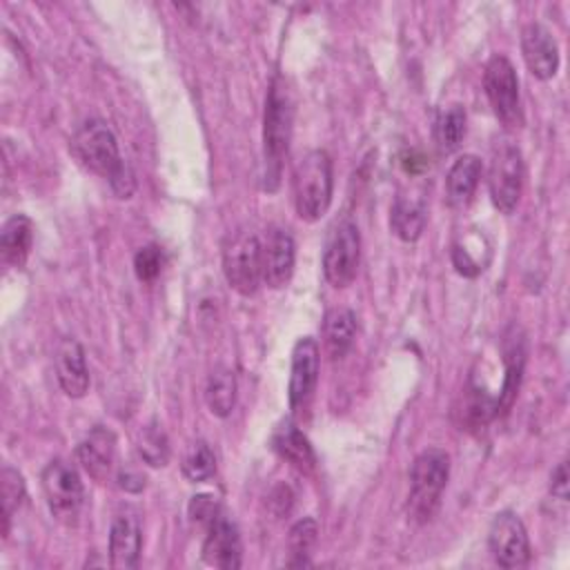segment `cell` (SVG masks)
I'll list each match as a JSON object with an SVG mask.
<instances>
[{
	"label": "cell",
	"instance_id": "obj_32",
	"mask_svg": "<svg viewBox=\"0 0 570 570\" xmlns=\"http://www.w3.org/2000/svg\"><path fill=\"white\" fill-rule=\"evenodd\" d=\"M452 261H454V267L463 276H476L483 269L476 261H472V256H470V252L465 247H454L452 249Z\"/></svg>",
	"mask_w": 570,
	"mask_h": 570
},
{
	"label": "cell",
	"instance_id": "obj_13",
	"mask_svg": "<svg viewBox=\"0 0 570 570\" xmlns=\"http://www.w3.org/2000/svg\"><path fill=\"white\" fill-rule=\"evenodd\" d=\"M318 381V343L312 336H303L296 341L292 350V370H289V405L298 410L305 405Z\"/></svg>",
	"mask_w": 570,
	"mask_h": 570
},
{
	"label": "cell",
	"instance_id": "obj_11",
	"mask_svg": "<svg viewBox=\"0 0 570 570\" xmlns=\"http://www.w3.org/2000/svg\"><path fill=\"white\" fill-rule=\"evenodd\" d=\"M207 534L203 541V559L209 566L223 568V570H234L240 568L243 559V546H240V534L238 528L232 519H227L223 512H218L207 525Z\"/></svg>",
	"mask_w": 570,
	"mask_h": 570
},
{
	"label": "cell",
	"instance_id": "obj_14",
	"mask_svg": "<svg viewBox=\"0 0 570 570\" xmlns=\"http://www.w3.org/2000/svg\"><path fill=\"white\" fill-rule=\"evenodd\" d=\"M140 519L134 510L125 508L111 521L109 530V561L118 570H131L138 566L140 559Z\"/></svg>",
	"mask_w": 570,
	"mask_h": 570
},
{
	"label": "cell",
	"instance_id": "obj_30",
	"mask_svg": "<svg viewBox=\"0 0 570 570\" xmlns=\"http://www.w3.org/2000/svg\"><path fill=\"white\" fill-rule=\"evenodd\" d=\"M218 512H220V508L214 501V497H209V494H198V497H191V501H189V517L200 525H207Z\"/></svg>",
	"mask_w": 570,
	"mask_h": 570
},
{
	"label": "cell",
	"instance_id": "obj_29",
	"mask_svg": "<svg viewBox=\"0 0 570 570\" xmlns=\"http://www.w3.org/2000/svg\"><path fill=\"white\" fill-rule=\"evenodd\" d=\"M163 267V252L156 245L140 247L134 256V269L140 281H154Z\"/></svg>",
	"mask_w": 570,
	"mask_h": 570
},
{
	"label": "cell",
	"instance_id": "obj_25",
	"mask_svg": "<svg viewBox=\"0 0 570 570\" xmlns=\"http://www.w3.org/2000/svg\"><path fill=\"white\" fill-rule=\"evenodd\" d=\"M316 537H318V525L312 517H305L289 528V534H287V548L292 557L289 566L301 568L309 563V552L316 543Z\"/></svg>",
	"mask_w": 570,
	"mask_h": 570
},
{
	"label": "cell",
	"instance_id": "obj_23",
	"mask_svg": "<svg viewBox=\"0 0 570 570\" xmlns=\"http://www.w3.org/2000/svg\"><path fill=\"white\" fill-rule=\"evenodd\" d=\"M205 401L212 414L216 416H227L234 410L236 403V376L227 367H216L205 387Z\"/></svg>",
	"mask_w": 570,
	"mask_h": 570
},
{
	"label": "cell",
	"instance_id": "obj_16",
	"mask_svg": "<svg viewBox=\"0 0 570 570\" xmlns=\"http://www.w3.org/2000/svg\"><path fill=\"white\" fill-rule=\"evenodd\" d=\"M78 461L82 470L96 479L105 481L111 474L114 461H116V436L111 430L96 425L76 448Z\"/></svg>",
	"mask_w": 570,
	"mask_h": 570
},
{
	"label": "cell",
	"instance_id": "obj_8",
	"mask_svg": "<svg viewBox=\"0 0 570 570\" xmlns=\"http://www.w3.org/2000/svg\"><path fill=\"white\" fill-rule=\"evenodd\" d=\"M223 274L238 294L252 296L263 281L261 272V240L249 234H236L229 238L223 252Z\"/></svg>",
	"mask_w": 570,
	"mask_h": 570
},
{
	"label": "cell",
	"instance_id": "obj_20",
	"mask_svg": "<svg viewBox=\"0 0 570 570\" xmlns=\"http://www.w3.org/2000/svg\"><path fill=\"white\" fill-rule=\"evenodd\" d=\"M31 240H33V225L24 214H13L0 232V252H2V261L13 265V267H22L29 249H31Z\"/></svg>",
	"mask_w": 570,
	"mask_h": 570
},
{
	"label": "cell",
	"instance_id": "obj_7",
	"mask_svg": "<svg viewBox=\"0 0 570 570\" xmlns=\"http://www.w3.org/2000/svg\"><path fill=\"white\" fill-rule=\"evenodd\" d=\"M361 258V236L352 220H338L325 240L323 274L334 287H345L354 281Z\"/></svg>",
	"mask_w": 570,
	"mask_h": 570
},
{
	"label": "cell",
	"instance_id": "obj_22",
	"mask_svg": "<svg viewBox=\"0 0 570 570\" xmlns=\"http://www.w3.org/2000/svg\"><path fill=\"white\" fill-rule=\"evenodd\" d=\"M356 334V316L347 307H332L323 318L325 350L332 358L345 356Z\"/></svg>",
	"mask_w": 570,
	"mask_h": 570
},
{
	"label": "cell",
	"instance_id": "obj_21",
	"mask_svg": "<svg viewBox=\"0 0 570 570\" xmlns=\"http://www.w3.org/2000/svg\"><path fill=\"white\" fill-rule=\"evenodd\" d=\"M272 445L274 450L287 461L292 463L296 470L301 472H312L316 465V456L314 450L309 445V441L305 439V434L292 425V423H283L274 436H272Z\"/></svg>",
	"mask_w": 570,
	"mask_h": 570
},
{
	"label": "cell",
	"instance_id": "obj_24",
	"mask_svg": "<svg viewBox=\"0 0 570 570\" xmlns=\"http://www.w3.org/2000/svg\"><path fill=\"white\" fill-rule=\"evenodd\" d=\"M465 109L461 105H448L434 125V136L441 151H454L465 136Z\"/></svg>",
	"mask_w": 570,
	"mask_h": 570
},
{
	"label": "cell",
	"instance_id": "obj_10",
	"mask_svg": "<svg viewBox=\"0 0 570 570\" xmlns=\"http://www.w3.org/2000/svg\"><path fill=\"white\" fill-rule=\"evenodd\" d=\"M488 546L501 568H521L530 561V541L514 512H499L488 530Z\"/></svg>",
	"mask_w": 570,
	"mask_h": 570
},
{
	"label": "cell",
	"instance_id": "obj_28",
	"mask_svg": "<svg viewBox=\"0 0 570 570\" xmlns=\"http://www.w3.org/2000/svg\"><path fill=\"white\" fill-rule=\"evenodd\" d=\"M216 472V456L205 441L191 443L183 459V476L191 483L207 481Z\"/></svg>",
	"mask_w": 570,
	"mask_h": 570
},
{
	"label": "cell",
	"instance_id": "obj_12",
	"mask_svg": "<svg viewBox=\"0 0 570 570\" xmlns=\"http://www.w3.org/2000/svg\"><path fill=\"white\" fill-rule=\"evenodd\" d=\"M296 245L287 229L274 227L267 232L265 243L261 245V272L263 283L272 289L283 287L294 272Z\"/></svg>",
	"mask_w": 570,
	"mask_h": 570
},
{
	"label": "cell",
	"instance_id": "obj_15",
	"mask_svg": "<svg viewBox=\"0 0 570 570\" xmlns=\"http://www.w3.org/2000/svg\"><path fill=\"white\" fill-rule=\"evenodd\" d=\"M521 51L530 73L539 80H550L559 69V47L552 33L537 22H530L521 31Z\"/></svg>",
	"mask_w": 570,
	"mask_h": 570
},
{
	"label": "cell",
	"instance_id": "obj_9",
	"mask_svg": "<svg viewBox=\"0 0 570 570\" xmlns=\"http://www.w3.org/2000/svg\"><path fill=\"white\" fill-rule=\"evenodd\" d=\"M483 87L497 118L508 127H517L521 122L519 80L512 62L505 56H492L488 60L483 71Z\"/></svg>",
	"mask_w": 570,
	"mask_h": 570
},
{
	"label": "cell",
	"instance_id": "obj_27",
	"mask_svg": "<svg viewBox=\"0 0 570 570\" xmlns=\"http://www.w3.org/2000/svg\"><path fill=\"white\" fill-rule=\"evenodd\" d=\"M138 452L151 468H163L169 461V441L165 430L158 423H149L142 428L138 436Z\"/></svg>",
	"mask_w": 570,
	"mask_h": 570
},
{
	"label": "cell",
	"instance_id": "obj_33",
	"mask_svg": "<svg viewBox=\"0 0 570 570\" xmlns=\"http://www.w3.org/2000/svg\"><path fill=\"white\" fill-rule=\"evenodd\" d=\"M118 485L122 490H129V492H140L145 488V479L136 472H120L118 474Z\"/></svg>",
	"mask_w": 570,
	"mask_h": 570
},
{
	"label": "cell",
	"instance_id": "obj_2",
	"mask_svg": "<svg viewBox=\"0 0 570 570\" xmlns=\"http://www.w3.org/2000/svg\"><path fill=\"white\" fill-rule=\"evenodd\" d=\"M292 98L281 78H274L265 100L263 118V154H265V189L274 191L278 187V176L283 158L287 156L292 138Z\"/></svg>",
	"mask_w": 570,
	"mask_h": 570
},
{
	"label": "cell",
	"instance_id": "obj_1",
	"mask_svg": "<svg viewBox=\"0 0 570 570\" xmlns=\"http://www.w3.org/2000/svg\"><path fill=\"white\" fill-rule=\"evenodd\" d=\"M71 149L76 158L94 174L109 180L114 194L118 198H129L136 189L134 174L129 165L122 160L118 140L111 127L102 120L85 122L71 138Z\"/></svg>",
	"mask_w": 570,
	"mask_h": 570
},
{
	"label": "cell",
	"instance_id": "obj_6",
	"mask_svg": "<svg viewBox=\"0 0 570 570\" xmlns=\"http://www.w3.org/2000/svg\"><path fill=\"white\" fill-rule=\"evenodd\" d=\"M40 481L51 514L62 523H76L85 503V488L78 470L62 459H53L45 465Z\"/></svg>",
	"mask_w": 570,
	"mask_h": 570
},
{
	"label": "cell",
	"instance_id": "obj_4",
	"mask_svg": "<svg viewBox=\"0 0 570 570\" xmlns=\"http://www.w3.org/2000/svg\"><path fill=\"white\" fill-rule=\"evenodd\" d=\"M450 476V456L441 448L423 450L410 470V501L407 512L414 521L425 523L434 517L441 492Z\"/></svg>",
	"mask_w": 570,
	"mask_h": 570
},
{
	"label": "cell",
	"instance_id": "obj_19",
	"mask_svg": "<svg viewBox=\"0 0 570 570\" xmlns=\"http://www.w3.org/2000/svg\"><path fill=\"white\" fill-rule=\"evenodd\" d=\"M390 227L401 240L414 243L423 234V227H425V203H423V198L399 194L394 205H392Z\"/></svg>",
	"mask_w": 570,
	"mask_h": 570
},
{
	"label": "cell",
	"instance_id": "obj_26",
	"mask_svg": "<svg viewBox=\"0 0 570 570\" xmlns=\"http://www.w3.org/2000/svg\"><path fill=\"white\" fill-rule=\"evenodd\" d=\"M24 499V481L18 470L4 465L0 472V503H2V532L7 534L11 517L18 512Z\"/></svg>",
	"mask_w": 570,
	"mask_h": 570
},
{
	"label": "cell",
	"instance_id": "obj_18",
	"mask_svg": "<svg viewBox=\"0 0 570 570\" xmlns=\"http://www.w3.org/2000/svg\"><path fill=\"white\" fill-rule=\"evenodd\" d=\"M481 171H483V165L474 154H463L452 163L445 176V191L452 207H463L470 203L479 185Z\"/></svg>",
	"mask_w": 570,
	"mask_h": 570
},
{
	"label": "cell",
	"instance_id": "obj_3",
	"mask_svg": "<svg viewBox=\"0 0 570 570\" xmlns=\"http://www.w3.org/2000/svg\"><path fill=\"white\" fill-rule=\"evenodd\" d=\"M294 207L298 218L314 223L318 220L332 200V160L323 149L307 151L292 178Z\"/></svg>",
	"mask_w": 570,
	"mask_h": 570
},
{
	"label": "cell",
	"instance_id": "obj_5",
	"mask_svg": "<svg viewBox=\"0 0 570 570\" xmlns=\"http://www.w3.org/2000/svg\"><path fill=\"white\" fill-rule=\"evenodd\" d=\"M488 187L494 207L501 214H512L521 198L523 187V160L521 151L512 140H497L492 147Z\"/></svg>",
	"mask_w": 570,
	"mask_h": 570
},
{
	"label": "cell",
	"instance_id": "obj_17",
	"mask_svg": "<svg viewBox=\"0 0 570 570\" xmlns=\"http://www.w3.org/2000/svg\"><path fill=\"white\" fill-rule=\"evenodd\" d=\"M56 374L62 392L71 399H80L89 390V370L85 352L76 338H62L56 350Z\"/></svg>",
	"mask_w": 570,
	"mask_h": 570
},
{
	"label": "cell",
	"instance_id": "obj_31",
	"mask_svg": "<svg viewBox=\"0 0 570 570\" xmlns=\"http://www.w3.org/2000/svg\"><path fill=\"white\" fill-rule=\"evenodd\" d=\"M550 492L552 497H557L559 501H568V465L566 461H561L550 476Z\"/></svg>",
	"mask_w": 570,
	"mask_h": 570
}]
</instances>
